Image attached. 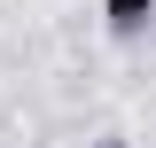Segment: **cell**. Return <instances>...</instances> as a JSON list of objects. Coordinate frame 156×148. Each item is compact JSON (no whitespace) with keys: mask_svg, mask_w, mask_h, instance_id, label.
I'll list each match as a JSON object with an SVG mask.
<instances>
[{"mask_svg":"<svg viewBox=\"0 0 156 148\" xmlns=\"http://www.w3.org/2000/svg\"><path fill=\"white\" fill-rule=\"evenodd\" d=\"M101 16H109V31H140L156 16V0H101Z\"/></svg>","mask_w":156,"mask_h":148,"instance_id":"obj_1","label":"cell"},{"mask_svg":"<svg viewBox=\"0 0 156 148\" xmlns=\"http://www.w3.org/2000/svg\"><path fill=\"white\" fill-rule=\"evenodd\" d=\"M101 148H125V140H101Z\"/></svg>","mask_w":156,"mask_h":148,"instance_id":"obj_2","label":"cell"}]
</instances>
